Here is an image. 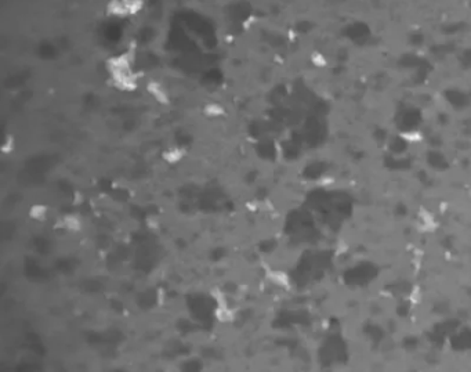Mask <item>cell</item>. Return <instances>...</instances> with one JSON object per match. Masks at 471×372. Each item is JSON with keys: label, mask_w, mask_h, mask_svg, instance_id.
I'll return each mask as SVG.
<instances>
[{"label": "cell", "mask_w": 471, "mask_h": 372, "mask_svg": "<svg viewBox=\"0 0 471 372\" xmlns=\"http://www.w3.org/2000/svg\"><path fill=\"white\" fill-rule=\"evenodd\" d=\"M133 52L120 53L107 61V71L110 73L112 83L122 91H133L137 87V77L133 69Z\"/></svg>", "instance_id": "6da1fadb"}, {"label": "cell", "mask_w": 471, "mask_h": 372, "mask_svg": "<svg viewBox=\"0 0 471 372\" xmlns=\"http://www.w3.org/2000/svg\"><path fill=\"white\" fill-rule=\"evenodd\" d=\"M143 0H111L107 7L108 14L114 17H127L138 14L143 9Z\"/></svg>", "instance_id": "7a4b0ae2"}, {"label": "cell", "mask_w": 471, "mask_h": 372, "mask_svg": "<svg viewBox=\"0 0 471 372\" xmlns=\"http://www.w3.org/2000/svg\"><path fill=\"white\" fill-rule=\"evenodd\" d=\"M216 299H217V307H216V311H214V317H216V320L221 323V324H229V323H232L235 320V313L233 310L227 305V302L224 299L223 292H219V295H216Z\"/></svg>", "instance_id": "3957f363"}, {"label": "cell", "mask_w": 471, "mask_h": 372, "mask_svg": "<svg viewBox=\"0 0 471 372\" xmlns=\"http://www.w3.org/2000/svg\"><path fill=\"white\" fill-rule=\"evenodd\" d=\"M147 91L149 94L152 95V98L156 103L162 105L169 104V101H170V97H169V93L165 89L162 83H159L156 81H151L147 83Z\"/></svg>", "instance_id": "277c9868"}, {"label": "cell", "mask_w": 471, "mask_h": 372, "mask_svg": "<svg viewBox=\"0 0 471 372\" xmlns=\"http://www.w3.org/2000/svg\"><path fill=\"white\" fill-rule=\"evenodd\" d=\"M184 155H186V151L176 145V147L166 148L162 153V159L167 165H176L184 158Z\"/></svg>", "instance_id": "5b68a950"}, {"label": "cell", "mask_w": 471, "mask_h": 372, "mask_svg": "<svg viewBox=\"0 0 471 372\" xmlns=\"http://www.w3.org/2000/svg\"><path fill=\"white\" fill-rule=\"evenodd\" d=\"M267 280L275 286H279V288H287L291 284L289 276L282 270H270L267 272Z\"/></svg>", "instance_id": "8992f818"}, {"label": "cell", "mask_w": 471, "mask_h": 372, "mask_svg": "<svg viewBox=\"0 0 471 372\" xmlns=\"http://www.w3.org/2000/svg\"><path fill=\"white\" fill-rule=\"evenodd\" d=\"M62 227L69 233H79L83 227V221H82L81 216L75 215V213H68L62 217Z\"/></svg>", "instance_id": "52a82bcc"}, {"label": "cell", "mask_w": 471, "mask_h": 372, "mask_svg": "<svg viewBox=\"0 0 471 372\" xmlns=\"http://www.w3.org/2000/svg\"><path fill=\"white\" fill-rule=\"evenodd\" d=\"M202 114L205 115L206 118H209V119H217V118H221L223 115H225V108L220 103L212 101V103H206L203 105Z\"/></svg>", "instance_id": "ba28073f"}, {"label": "cell", "mask_w": 471, "mask_h": 372, "mask_svg": "<svg viewBox=\"0 0 471 372\" xmlns=\"http://www.w3.org/2000/svg\"><path fill=\"white\" fill-rule=\"evenodd\" d=\"M28 215L31 220L42 223V221H46V220H47L48 208L46 205H43V204H35V205H32L29 208Z\"/></svg>", "instance_id": "9c48e42d"}, {"label": "cell", "mask_w": 471, "mask_h": 372, "mask_svg": "<svg viewBox=\"0 0 471 372\" xmlns=\"http://www.w3.org/2000/svg\"><path fill=\"white\" fill-rule=\"evenodd\" d=\"M13 150H14V139L11 136H7L3 141V145H2V153L10 154Z\"/></svg>", "instance_id": "30bf717a"}]
</instances>
